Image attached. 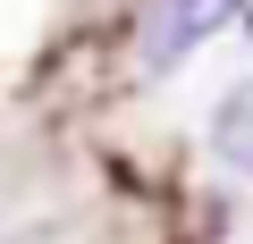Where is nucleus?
I'll return each instance as SVG.
<instances>
[{
    "label": "nucleus",
    "mask_w": 253,
    "mask_h": 244,
    "mask_svg": "<svg viewBox=\"0 0 253 244\" xmlns=\"http://www.w3.org/2000/svg\"><path fill=\"white\" fill-rule=\"evenodd\" d=\"M245 9V0H152V26H144V59H135V76H169L203 34H219L228 17Z\"/></svg>",
    "instance_id": "1"
},
{
    "label": "nucleus",
    "mask_w": 253,
    "mask_h": 244,
    "mask_svg": "<svg viewBox=\"0 0 253 244\" xmlns=\"http://www.w3.org/2000/svg\"><path fill=\"white\" fill-rule=\"evenodd\" d=\"M211 152H219L236 177H253V76L219 101V118H211Z\"/></svg>",
    "instance_id": "2"
}]
</instances>
